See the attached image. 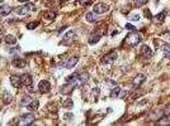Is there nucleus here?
Wrapping results in <instances>:
<instances>
[{
    "instance_id": "nucleus-21",
    "label": "nucleus",
    "mask_w": 170,
    "mask_h": 126,
    "mask_svg": "<svg viewBox=\"0 0 170 126\" xmlns=\"http://www.w3.org/2000/svg\"><path fill=\"white\" fill-rule=\"evenodd\" d=\"M165 17H166V11H161V13H159L155 17V22L156 23H163L164 22V19Z\"/></svg>"
},
{
    "instance_id": "nucleus-10",
    "label": "nucleus",
    "mask_w": 170,
    "mask_h": 126,
    "mask_svg": "<svg viewBox=\"0 0 170 126\" xmlns=\"http://www.w3.org/2000/svg\"><path fill=\"white\" fill-rule=\"evenodd\" d=\"M140 54L144 57V58H151V56H152V51L150 49V47L149 46H146V44H145V46H142L141 47V49H140Z\"/></svg>"
},
{
    "instance_id": "nucleus-15",
    "label": "nucleus",
    "mask_w": 170,
    "mask_h": 126,
    "mask_svg": "<svg viewBox=\"0 0 170 126\" xmlns=\"http://www.w3.org/2000/svg\"><path fill=\"white\" fill-rule=\"evenodd\" d=\"M78 62H79L78 57H71V58H69V61L65 63V67H66V68H72V67H75V64Z\"/></svg>"
},
{
    "instance_id": "nucleus-28",
    "label": "nucleus",
    "mask_w": 170,
    "mask_h": 126,
    "mask_svg": "<svg viewBox=\"0 0 170 126\" xmlns=\"http://www.w3.org/2000/svg\"><path fill=\"white\" fill-rule=\"evenodd\" d=\"M31 101H32V99H31L29 96H23L22 102H23L24 105H26V106H27V105H29V103H31Z\"/></svg>"
},
{
    "instance_id": "nucleus-12",
    "label": "nucleus",
    "mask_w": 170,
    "mask_h": 126,
    "mask_svg": "<svg viewBox=\"0 0 170 126\" xmlns=\"http://www.w3.org/2000/svg\"><path fill=\"white\" fill-rule=\"evenodd\" d=\"M10 82L13 84L14 87H21L22 86V80H21V76H17V75H13L10 76Z\"/></svg>"
},
{
    "instance_id": "nucleus-9",
    "label": "nucleus",
    "mask_w": 170,
    "mask_h": 126,
    "mask_svg": "<svg viewBox=\"0 0 170 126\" xmlns=\"http://www.w3.org/2000/svg\"><path fill=\"white\" fill-rule=\"evenodd\" d=\"M145 80H146V76L145 75H137L135 78L132 80V84L133 87H140L141 84H142L145 82Z\"/></svg>"
},
{
    "instance_id": "nucleus-29",
    "label": "nucleus",
    "mask_w": 170,
    "mask_h": 126,
    "mask_svg": "<svg viewBox=\"0 0 170 126\" xmlns=\"http://www.w3.org/2000/svg\"><path fill=\"white\" fill-rule=\"evenodd\" d=\"M149 1V0H135V5L136 6H142Z\"/></svg>"
},
{
    "instance_id": "nucleus-16",
    "label": "nucleus",
    "mask_w": 170,
    "mask_h": 126,
    "mask_svg": "<svg viewBox=\"0 0 170 126\" xmlns=\"http://www.w3.org/2000/svg\"><path fill=\"white\" fill-rule=\"evenodd\" d=\"M11 13V8L8 6V5H3L0 6V15L1 17H6V15H9Z\"/></svg>"
},
{
    "instance_id": "nucleus-30",
    "label": "nucleus",
    "mask_w": 170,
    "mask_h": 126,
    "mask_svg": "<svg viewBox=\"0 0 170 126\" xmlns=\"http://www.w3.org/2000/svg\"><path fill=\"white\" fill-rule=\"evenodd\" d=\"M163 39L166 40V42H170V32H166V33L163 34Z\"/></svg>"
},
{
    "instance_id": "nucleus-3",
    "label": "nucleus",
    "mask_w": 170,
    "mask_h": 126,
    "mask_svg": "<svg viewBox=\"0 0 170 126\" xmlns=\"http://www.w3.org/2000/svg\"><path fill=\"white\" fill-rule=\"evenodd\" d=\"M75 37H76V33H75L74 30H69L67 33L64 35V39H62L61 44H65V46H70V44L74 42Z\"/></svg>"
},
{
    "instance_id": "nucleus-14",
    "label": "nucleus",
    "mask_w": 170,
    "mask_h": 126,
    "mask_svg": "<svg viewBox=\"0 0 170 126\" xmlns=\"http://www.w3.org/2000/svg\"><path fill=\"white\" fill-rule=\"evenodd\" d=\"M4 42H5L6 44H9V46H14V44L17 43V38L11 34H8V35L4 37Z\"/></svg>"
},
{
    "instance_id": "nucleus-22",
    "label": "nucleus",
    "mask_w": 170,
    "mask_h": 126,
    "mask_svg": "<svg viewBox=\"0 0 170 126\" xmlns=\"http://www.w3.org/2000/svg\"><path fill=\"white\" fill-rule=\"evenodd\" d=\"M3 102L8 105V103H10L11 102V95L9 92H4V95H3Z\"/></svg>"
},
{
    "instance_id": "nucleus-13",
    "label": "nucleus",
    "mask_w": 170,
    "mask_h": 126,
    "mask_svg": "<svg viewBox=\"0 0 170 126\" xmlns=\"http://www.w3.org/2000/svg\"><path fill=\"white\" fill-rule=\"evenodd\" d=\"M13 66L15 68H24V66H26V61H24L23 58H14L13 59Z\"/></svg>"
},
{
    "instance_id": "nucleus-20",
    "label": "nucleus",
    "mask_w": 170,
    "mask_h": 126,
    "mask_svg": "<svg viewBox=\"0 0 170 126\" xmlns=\"http://www.w3.org/2000/svg\"><path fill=\"white\" fill-rule=\"evenodd\" d=\"M85 19H86L89 23H94V22H96V14L94 11H93V13H86L85 14Z\"/></svg>"
},
{
    "instance_id": "nucleus-38",
    "label": "nucleus",
    "mask_w": 170,
    "mask_h": 126,
    "mask_svg": "<svg viewBox=\"0 0 170 126\" xmlns=\"http://www.w3.org/2000/svg\"><path fill=\"white\" fill-rule=\"evenodd\" d=\"M1 33H3V28H1V25H0V35H1Z\"/></svg>"
},
{
    "instance_id": "nucleus-17",
    "label": "nucleus",
    "mask_w": 170,
    "mask_h": 126,
    "mask_svg": "<svg viewBox=\"0 0 170 126\" xmlns=\"http://www.w3.org/2000/svg\"><path fill=\"white\" fill-rule=\"evenodd\" d=\"M38 106H39V102H38V101H37V100H32L31 103L27 105V108L29 110V111H36V110L38 108Z\"/></svg>"
},
{
    "instance_id": "nucleus-18",
    "label": "nucleus",
    "mask_w": 170,
    "mask_h": 126,
    "mask_svg": "<svg viewBox=\"0 0 170 126\" xmlns=\"http://www.w3.org/2000/svg\"><path fill=\"white\" fill-rule=\"evenodd\" d=\"M55 17H56L55 11H51V10L44 11V14H43V18H46V19H47V22H52V20L55 19Z\"/></svg>"
},
{
    "instance_id": "nucleus-23",
    "label": "nucleus",
    "mask_w": 170,
    "mask_h": 126,
    "mask_svg": "<svg viewBox=\"0 0 170 126\" xmlns=\"http://www.w3.org/2000/svg\"><path fill=\"white\" fill-rule=\"evenodd\" d=\"M100 40V34H93L90 37V39H89V43L90 44H95V43H98Z\"/></svg>"
},
{
    "instance_id": "nucleus-36",
    "label": "nucleus",
    "mask_w": 170,
    "mask_h": 126,
    "mask_svg": "<svg viewBox=\"0 0 170 126\" xmlns=\"http://www.w3.org/2000/svg\"><path fill=\"white\" fill-rule=\"evenodd\" d=\"M145 17H149V19H151V13H150V10H145Z\"/></svg>"
},
{
    "instance_id": "nucleus-8",
    "label": "nucleus",
    "mask_w": 170,
    "mask_h": 126,
    "mask_svg": "<svg viewBox=\"0 0 170 126\" xmlns=\"http://www.w3.org/2000/svg\"><path fill=\"white\" fill-rule=\"evenodd\" d=\"M75 88V84L72 82H67L66 84H64V86L61 87V90H60V92L64 93V95H70V93L74 91Z\"/></svg>"
},
{
    "instance_id": "nucleus-35",
    "label": "nucleus",
    "mask_w": 170,
    "mask_h": 126,
    "mask_svg": "<svg viewBox=\"0 0 170 126\" xmlns=\"http://www.w3.org/2000/svg\"><path fill=\"white\" fill-rule=\"evenodd\" d=\"M98 95H99V88H98V87H95L94 90H93V96H95V97H96Z\"/></svg>"
},
{
    "instance_id": "nucleus-24",
    "label": "nucleus",
    "mask_w": 170,
    "mask_h": 126,
    "mask_svg": "<svg viewBox=\"0 0 170 126\" xmlns=\"http://www.w3.org/2000/svg\"><path fill=\"white\" fill-rule=\"evenodd\" d=\"M38 25H39V22H32V23H28L27 24V28L29 30H33L34 28H37Z\"/></svg>"
},
{
    "instance_id": "nucleus-11",
    "label": "nucleus",
    "mask_w": 170,
    "mask_h": 126,
    "mask_svg": "<svg viewBox=\"0 0 170 126\" xmlns=\"http://www.w3.org/2000/svg\"><path fill=\"white\" fill-rule=\"evenodd\" d=\"M21 80H22V84L24 86H32V82H33V78H32L31 75H28V73H24V75L21 76Z\"/></svg>"
},
{
    "instance_id": "nucleus-33",
    "label": "nucleus",
    "mask_w": 170,
    "mask_h": 126,
    "mask_svg": "<svg viewBox=\"0 0 170 126\" xmlns=\"http://www.w3.org/2000/svg\"><path fill=\"white\" fill-rule=\"evenodd\" d=\"M126 29H127V30H132V32H133V30H135V27H133L132 24L127 23V24H126Z\"/></svg>"
},
{
    "instance_id": "nucleus-25",
    "label": "nucleus",
    "mask_w": 170,
    "mask_h": 126,
    "mask_svg": "<svg viewBox=\"0 0 170 126\" xmlns=\"http://www.w3.org/2000/svg\"><path fill=\"white\" fill-rule=\"evenodd\" d=\"M72 106H74V102H72L71 99H67V100L64 102V107H65V108H71Z\"/></svg>"
},
{
    "instance_id": "nucleus-34",
    "label": "nucleus",
    "mask_w": 170,
    "mask_h": 126,
    "mask_svg": "<svg viewBox=\"0 0 170 126\" xmlns=\"http://www.w3.org/2000/svg\"><path fill=\"white\" fill-rule=\"evenodd\" d=\"M164 113H165V115H166V116H169V117H170V105H168V106H166V108H165Z\"/></svg>"
},
{
    "instance_id": "nucleus-39",
    "label": "nucleus",
    "mask_w": 170,
    "mask_h": 126,
    "mask_svg": "<svg viewBox=\"0 0 170 126\" xmlns=\"http://www.w3.org/2000/svg\"><path fill=\"white\" fill-rule=\"evenodd\" d=\"M18 1H21V3H26V1H28V0H18Z\"/></svg>"
},
{
    "instance_id": "nucleus-5",
    "label": "nucleus",
    "mask_w": 170,
    "mask_h": 126,
    "mask_svg": "<svg viewBox=\"0 0 170 126\" xmlns=\"http://www.w3.org/2000/svg\"><path fill=\"white\" fill-rule=\"evenodd\" d=\"M117 57H118V54H117V52L114 51H112V52H109V53H107L106 56L102 58V63H112V62H114V61L117 59Z\"/></svg>"
},
{
    "instance_id": "nucleus-2",
    "label": "nucleus",
    "mask_w": 170,
    "mask_h": 126,
    "mask_svg": "<svg viewBox=\"0 0 170 126\" xmlns=\"http://www.w3.org/2000/svg\"><path fill=\"white\" fill-rule=\"evenodd\" d=\"M34 4H24L22 6H18L17 9H15V13L19 14V15H26L28 14L31 10H34Z\"/></svg>"
},
{
    "instance_id": "nucleus-1",
    "label": "nucleus",
    "mask_w": 170,
    "mask_h": 126,
    "mask_svg": "<svg viewBox=\"0 0 170 126\" xmlns=\"http://www.w3.org/2000/svg\"><path fill=\"white\" fill-rule=\"evenodd\" d=\"M141 34L140 33H137V32H131L127 37H126V40H124V43L127 44V46L129 47H135L137 46L140 42H141Z\"/></svg>"
},
{
    "instance_id": "nucleus-6",
    "label": "nucleus",
    "mask_w": 170,
    "mask_h": 126,
    "mask_svg": "<svg viewBox=\"0 0 170 126\" xmlns=\"http://www.w3.org/2000/svg\"><path fill=\"white\" fill-rule=\"evenodd\" d=\"M38 90L41 93H47V92H50L51 90V84L50 82H48L47 80H42L41 82L38 83Z\"/></svg>"
},
{
    "instance_id": "nucleus-26",
    "label": "nucleus",
    "mask_w": 170,
    "mask_h": 126,
    "mask_svg": "<svg viewBox=\"0 0 170 126\" xmlns=\"http://www.w3.org/2000/svg\"><path fill=\"white\" fill-rule=\"evenodd\" d=\"M164 54L170 58V44H165L164 46Z\"/></svg>"
},
{
    "instance_id": "nucleus-31",
    "label": "nucleus",
    "mask_w": 170,
    "mask_h": 126,
    "mask_svg": "<svg viewBox=\"0 0 170 126\" xmlns=\"http://www.w3.org/2000/svg\"><path fill=\"white\" fill-rule=\"evenodd\" d=\"M80 4H81V5H90L91 4V0H80Z\"/></svg>"
},
{
    "instance_id": "nucleus-19",
    "label": "nucleus",
    "mask_w": 170,
    "mask_h": 126,
    "mask_svg": "<svg viewBox=\"0 0 170 126\" xmlns=\"http://www.w3.org/2000/svg\"><path fill=\"white\" fill-rule=\"evenodd\" d=\"M119 93H121V87L119 86H114L112 88V91H111V97H112V99H117V97L119 96Z\"/></svg>"
},
{
    "instance_id": "nucleus-27",
    "label": "nucleus",
    "mask_w": 170,
    "mask_h": 126,
    "mask_svg": "<svg viewBox=\"0 0 170 126\" xmlns=\"http://www.w3.org/2000/svg\"><path fill=\"white\" fill-rule=\"evenodd\" d=\"M128 19L132 20V22H139V20H140V15L139 14H131L128 17Z\"/></svg>"
},
{
    "instance_id": "nucleus-7",
    "label": "nucleus",
    "mask_w": 170,
    "mask_h": 126,
    "mask_svg": "<svg viewBox=\"0 0 170 126\" xmlns=\"http://www.w3.org/2000/svg\"><path fill=\"white\" fill-rule=\"evenodd\" d=\"M34 115L33 113H26V115H23L22 116V119H21V125H29V124H32L34 121Z\"/></svg>"
},
{
    "instance_id": "nucleus-32",
    "label": "nucleus",
    "mask_w": 170,
    "mask_h": 126,
    "mask_svg": "<svg viewBox=\"0 0 170 126\" xmlns=\"http://www.w3.org/2000/svg\"><path fill=\"white\" fill-rule=\"evenodd\" d=\"M72 117H74V115H72V113H65V115H64V119H65V120H71Z\"/></svg>"
},
{
    "instance_id": "nucleus-37",
    "label": "nucleus",
    "mask_w": 170,
    "mask_h": 126,
    "mask_svg": "<svg viewBox=\"0 0 170 126\" xmlns=\"http://www.w3.org/2000/svg\"><path fill=\"white\" fill-rule=\"evenodd\" d=\"M157 124H168V120H166V121H159Z\"/></svg>"
},
{
    "instance_id": "nucleus-4",
    "label": "nucleus",
    "mask_w": 170,
    "mask_h": 126,
    "mask_svg": "<svg viewBox=\"0 0 170 126\" xmlns=\"http://www.w3.org/2000/svg\"><path fill=\"white\" fill-rule=\"evenodd\" d=\"M108 5L107 4H103V3H98L93 6V10H94L95 14H104L106 11H108Z\"/></svg>"
}]
</instances>
